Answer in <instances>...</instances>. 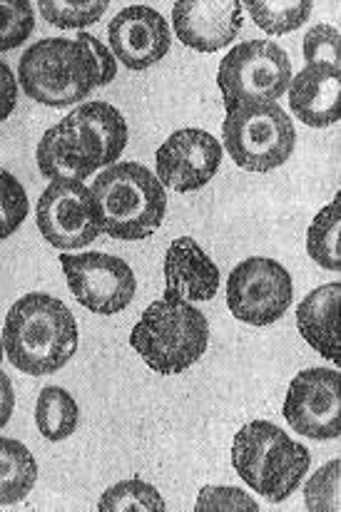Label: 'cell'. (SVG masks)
<instances>
[{"label":"cell","mask_w":341,"mask_h":512,"mask_svg":"<svg viewBox=\"0 0 341 512\" xmlns=\"http://www.w3.org/2000/svg\"><path fill=\"white\" fill-rule=\"evenodd\" d=\"M78 341L73 311L50 294L20 296L5 316L3 351L28 376H50L68 366Z\"/></svg>","instance_id":"cell-1"},{"label":"cell","mask_w":341,"mask_h":512,"mask_svg":"<svg viewBox=\"0 0 341 512\" xmlns=\"http://www.w3.org/2000/svg\"><path fill=\"white\" fill-rule=\"evenodd\" d=\"M100 232L122 242L152 237L165 222L167 194L155 172L137 162L110 165L90 187Z\"/></svg>","instance_id":"cell-2"},{"label":"cell","mask_w":341,"mask_h":512,"mask_svg":"<svg viewBox=\"0 0 341 512\" xmlns=\"http://www.w3.org/2000/svg\"><path fill=\"white\" fill-rule=\"evenodd\" d=\"M130 346L160 376H180L205 356L210 321L187 301H152L132 329Z\"/></svg>","instance_id":"cell-3"},{"label":"cell","mask_w":341,"mask_h":512,"mask_svg":"<svg viewBox=\"0 0 341 512\" xmlns=\"http://www.w3.org/2000/svg\"><path fill=\"white\" fill-rule=\"evenodd\" d=\"M312 455L269 421H252L234 435L232 465L239 478L269 503L287 500L307 475Z\"/></svg>","instance_id":"cell-4"},{"label":"cell","mask_w":341,"mask_h":512,"mask_svg":"<svg viewBox=\"0 0 341 512\" xmlns=\"http://www.w3.org/2000/svg\"><path fill=\"white\" fill-rule=\"evenodd\" d=\"M25 95L48 107H68L100 85V70L80 40L48 38L25 50L18 68Z\"/></svg>","instance_id":"cell-5"},{"label":"cell","mask_w":341,"mask_h":512,"mask_svg":"<svg viewBox=\"0 0 341 512\" xmlns=\"http://www.w3.org/2000/svg\"><path fill=\"white\" fill-rule=\"evenodd\" d=\"M222 140L237 167L247 172H272L292 157L297 130L277 102H247L227 110Z\"/></svg>","instance_id":"cell-6"},{"label":"cell","mask_w":341,"mask_h":512,"mask_svg":"<svg viewBox=\"0 0 341 512\" xmlns=\"http://www.w3.org/2000/svg\"><path fill=\"white\" fill-rule=\"evenodd\" d=\"M292 83L289 55L272 40H247L222 58L217 85L225 107L232 110L247 102H277Z\"/></svg>","instance_id":"cell-7"},{"label":"cell","mask_w":341,"mask_h":512,"mask_svg":"<svg viewBox=\"0 0 341 512\" xmlns=\"http://www.w3.org/2000/svg\"><path fill=\"white\" fill-rule=\"evenodd\" d=\"M292 276L279 261L252 256L234 266L227 279V306L234 319L249 326H269L292 306Z\"/></svg>","instance_id":"cell-8"},{"label":"cell","mask_w":341,"mask_h":512,"mask_svg":"<svg viewBox=\"0 0 341 512\" xmlns=\"http://www.w3.org/2000/svg\"><path fill=\"white\" fill-rule=\"evenodd\" d=\"M60 266L75 301L93 314H120L135 299V271L120 256L103 252L63 254Z\"/></svg>","instance_id":"cell-9"},{"label":"cell","mask_w":341,"mask_h":512,"mask_svg":"<svg viewBox=\"0 0 341 512\" xmlns=\"http://www.w3.org/2000/svg\"><path fill=\"white\" fill-rule=\"evenodd\" d=\"M40 237L55 249H83L100 237L93 194L80 179H55L38 199Z\"/></svg>","instance_id":"cell-10"},{"label":"cell","mask_w":341,"mask_h":512,"mask_svg":"<svg viewBox=\"0 0 341 512\" xmlns=\"http://www.w3.org/2000/svg\"><path fill=\"white\" fill-rule=\"evenodd\" d=\"M284 418L314 440H337L341 435V383L334 368H309L289 383Z\"/></svg>","instance_id":"cell-11"},{"label":"cell","mask_w":341,"mask_h":512,"mask_svg":"<svg viewBox=\"0 0 341 512\" xmlns=\"http://www.w3.org/2000/svg\"><path fill=\"white\" fill-rule=\"evenodd\" d=\"M157 179L175 192H195L210 184L220 172L222 145L215 135L197 127H185L167 137L155 155Z\"/></svg>","instance_id":"cell-12"},{"label":"cell","mask_w":341,"mask_h":512,"mask_svg":"<svg viewBox=\"0 0 341 512\" xmlns=\"http://www.w3.org/2000/svg\"><path fill=\"white\" fill-rule=\"evenodd\" d=\"M40 174L55 179H80L90 177L98 167H103V145L98 135L80 120L75 112H70L60 125L50 127L40 137L38 152Z\"/></svg>","instance_id":"cell-13"},{"label":"cell","mask_w":341,"mask_h":512,"mask_svg":"<svg viewBox=\"0 0 341 512\" xmlns=\"http://www.w3.org/2000/svg\"><path fill=\"white\" fill-rule=\"evenodd\" d=\"M110 53L130 70H147L160 63L172 45L167 20L150 5H130L115 15L108 28Z\"/></svg>","instance_id":"cell-14"},{"label":"cell","mask_w":341,"mask_h":512,"mask_svg":"<svg viewBox=\"0 0 341 512\" xmlns=\"http://www.w3.org/2000/svg\"><path fill=\"white\" fill-rule=\"evenodd\" d=\"M172 25L187 48L217 53L227 48L242 30L239 0H185L172 5Z\"/></svg>","instance_id":"cell-15"},{"label":"cell","mask_w":341,"mask_h":512,"mask_svg":"<svg viewBox=\"0 0 341 512\" xmlns=\"http://www.w3.org/2000/svg\"><path fill=\"white\" fill-rule=\"evenodd\" d=\"M220 291V266L192 237H177L165 252V299L212 301Z\"/></svg>","instance_id":"cell-16"},{"label":"cell","mask_w":341,"mask_h":512,"mask_svg":"<svg viewBox=\"0 0 341 512\" xmlns=\"http://www.w3.org/2000/svg\"><path fill=\"white\" fill-rule=\"evenodd\" d=\"M289 107L309 127H332L341 117V70L307 65L289 83Z\"/></svg>","instance_id":"cell-17"},{"label":"cell","mask_w":341,"mask_h":512,"mask_svg":"<svg viewBox=\"0 0 341 512\" xmlns=\"http://www.w3.org/2000/svg\"><path fill=\"white\" fill-rule=\"evenodd\" d=\"M339 304H341V284L332 281L312 294L304 296L297 311V326L304 341L329 361H341V329H339Z\"/></svg>","instance_id":"cell-18"},{"label":"cell","mask_w":341,"mask_h":512,"mask_svg":"<svg viewBox=\"0 0 341 512\" xmlns=\"http://www.w3.org/2000/svg\"><path fill=\"white\" fill-rule=\"evenodd\" d=\"M38 480V463L28 445L13 438H0V505H13L28 498Z\"/></svg>","instance_id":"cell-19"},{"label":"cell","mask_w":341,"mask_h":512,"mask_svg":"<svg viewBox=\"0 0 341 512\" xmlns=\"http://www.w3.org/2000/svg\"><path fill=\"white\" fill-rule=\"evenodd\" d=\"M80 408L75 398L65 388L48 386L40 391L38 403H35V426L40 435L53 443L68 440L78 430Z\"/></svg>","instance_id":"cell-20"},{"label":"cell","mask_w":341,"mask_h":512,"mask_svg":"<svg viewBox=\"0 0 341 512\" xmlns=\"http://www.w3.org/2000/svg\"><path fill=\"white\" fill-rule=\"evenodd\" d=\"M73 112L98 135L100 145H103V165H115L125 152L127 137H130L122 112L110 102H85Z\"/></svg>","instance_id":"cell-21"},{"label":"cell","mask_w":341,"mask_h":512,"mask_svg":"<svg viewBox=\"0 0 341 512\" xmlns=\"http://www.w3.org/2000/svg\"><path fill=\"white\" fill-rule=\"evenodd\" d=\"M307 252L322 269L341 271V197L314 217L307 232Z\"/></svg>","instance_id":"cell-22"},{"label":"cell","mask_w":341,"mask_h":512,"mask_svg":"<svg viewBox=\"0 0 341 512\" xmlns=\"http://www.w3.org/2000/svg\"><path fill=\"white\" fill-rule=\"evenodd\" d=\"M242 8H247L259 30L267 35H284L307 23L314 5L309 0H259V3H244Z\"/></svg>","instance_id":"cell-23"},{"label":"cell","mask_w":341,"mask_h":512,"mask_svg":"<svg viewBox=\"0 0 341 512\" xmlns=\"http://www.w3.org/2000/svg\"><path fill=\"white\" fill-rule=\"evenodd\" d=\"M100 512H162L167 510L165 498L155 485L140 478L122 480L103 493L98 503Z\"/></svg>","instance_id":"cell-24"},{"label":"cell","mask_w":341,"mask_h":512,"mask_svg":"<svg viewBox=\"0 0 341 512\" xmlns=\"http://www.w3.org/2000/svg\"><path fill=\"white\" fill-rule=\"evenodd\" d=\"M108 10L105 0H95V3H68V0H43L40 3V15L48 20L50 25L60 30H83L88 25L98 23Z\"/></svg>","instance_id":"cell-25"},{"label":"cell","mask_w":341,"mask_h":512,"mask_svg":"<svg viewBox=\"0 0 341 512\" xmlns=\"http://www.w3.org/2000/svg\"><path fill=\"white\" fill-rule=\"evenodd\" d=\"M33 28L35 13L28 0H0V53L20 48Z\"/></svg>","instance_id":"cell-26"},{"label":"cell","mask_w":341,"mask_h":512,"mask_svg":"<svg viewBox=\"0 0 341 512\" xmlns=\"http://www.w3.org/2000/svg\"><path fill=\"white\" fill-rule=\"evenodd\" d=\"M28 194L8 170H0V239H8L28 217Z\"/></svg>","instance_id":"cell-27"},{"label":"cell","mask_w":341,"mask_h":512,"mask_svg":"<svg viewBox=\"0 0 341 512\" xmlns=\"http://www.w3.org/2000/svg\"><path fill=\"white\" fill-rule=\"evenodd\" d=\"M339 473H341V463L339 460H332V463L324 465L322 470H317V475H312V480L307 483V490H304L307 510L337 512L341 508Z\"/></svg>","instance_id":"cell-28"},{"label":"cell","mask_w":341,"mask_h":512,"mask_svg":"<svg viewBox=\"0 0 341 512\" xmlns=\"http://www.w3.org/2000/svg\"><path fill=\"white\" fill-rule=\"evenodd\" d=\"M304 58L309 65H327L341 70V35L334 25H314L304 35Z\"/></svg>","instance_id":"cell-29"},{"label":"cell","mask_w":341,"mask_h":512,"mask_svg":"<svg viewBox=\"0 0 341 512\" xmlns=\"http://www.w3.org/2000/svg\"><path fill=\"white\" fill-rule=\"evenodd\" d=\"M195 510L197 512H215V510L254 512L259 510V505L239 488H229V485H220V488H217V485H207V488L200 490V498H197Z\"/></svg>","instance_id":"cell-30"},{"label":"cell","mask_w":341,"mask_h":512,"mask_svg":"<svg viewBox=\"0 0 341 512\" xmlns=\"http://www.w3.org/2000/svg\"><path fill=\"white\" fill-rule=\"evenodd\" d=\"M78 40H80V43H83V45H88L90 53H93V58H95V63H98V70H100V87L113 83L115 75H117V60H115V55L110 53L108 45H103L98 38H95V35L85 33V30H80Z\"/></svg>","instance_id":"cell-31"},{"label":"cell","mask_w":341,"mask_h":512,"mask_svg":"<svg viewBox=\"0 0 341 512\" xmlns=\"http://www.w3.org/2000/svg\"><path fill=\"white\" fill-rule=\"evenodd\" d=\"M15 102H18V80L0 60V122L8 120L10 112L15 110Z\"/></svg>","instance_id":"cell-32"},{"label":"cell","mask_w":341,"mask_h":512,"mask_svg":"<svg viewBox=\"0 0 341 512\" xmlns=\"http://www.w3.org/2000/svg\"><path fill=\"white\" fill-rule=\"evenodd\" d=\"M13 408H15L13 383H10V378L0 371V430L8 426L10 416H13Z\"/></svg>","instance_id":"cell-33"},{"label":"cell","mask_w":341,"mask_h":512,"mask_svg":"<svg viewBox=\"0 0 341 512\" xmlns=\"http://www.w3.org/2000/svg\"><path fill=\"white\" fill-rule=\"evenodd\" d=\"M3 353H5L3 351V339H0V363H3Z\"/></svg>","instance_id":"cell-34"}]
</instances>
